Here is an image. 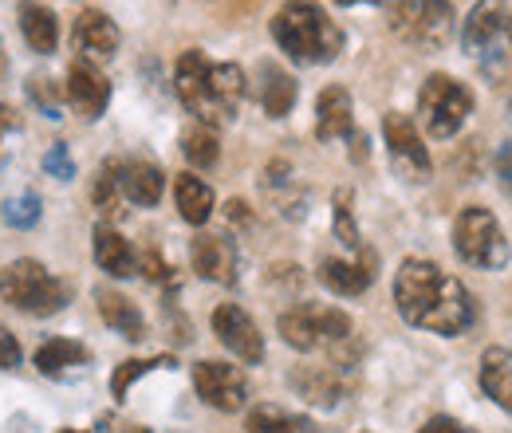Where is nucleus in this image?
<instances>
[{
  "mask_svg": "<svg viewBox=\"0 0 512 433\" xmlns=\"http://www.w3.org/2000/svg\"><path fill=\"white\" fill-rule=\"evenodd\" d=\"M95 304H99V315H103V323H107L111 331H119L130 343L146 339V319H142L138 304L127 300L123 292H115V288H95Z\"/></svg>",
  "mask_w": 512,
  "mask_h": 433,
  "instance_id": "obj_19",
  "label": "nucleus"
},
{
  "mask_svg": "<svg viewBox=\"0 0 512 433\" xmlns=\"http://www.w3.org/2000/svg\"><path fill=\"white\" fill-rule=\"evenodd\" d=\"M390 28L422 48H442L453 36V4L449 0H394Z\"/></svg>",
  "mask_w": 512,
  "mask_h": 433,
  "instance_id": "obj_7",
  "label": "nucleus"
},
{
  "mask_svg": "<svg viewBox=\"0 0 512 433\" xmlns=\"http://www.w3.org/2000/svg\"><path fill=\"white\" fill-rule=\"evenodd\" d=\"M138 272H142L146 280H170V264L162 260V252H158V248H150V252H142V256H138Z\"/></svg>",
  "mask_w": 512,
  "mask_h": 433,
  "instance_id": "obj_35",
  "label": "nucleus"
},
{
  "mask_svg": "<svg viewBox=\"0 0 512 433\" xmlns=\"http://www.w3.org/2000/svg\"><path fill=\"white\" fill-rule=\"evenodd\" d=\"M213 335H217V343L229 351V355H237L241 363H264V335H260V327L253 323V315L245 308H237V304H221V308L213 311Z\"/></svg>",
  "mask_w": 512,
  "mask_h": 433,
  "instance_id": "obj_11",
  "label": "nucleus"
},
{
  "mask_svg": "<svg viewBox=\"0 0 512 433\" xmlns=\"http://www.w3.org/2000/svg\"><path fill=\"white\" fill-rule=\"evenodd\" d=\"M272 40L296 63H331L343 52V32L320 0H284L272 16Z\"/></svg>",
  "mask_w": 512,
  "mask_h": 433,
  "instance_id": "obj_2",
  "label": "nucleus"
},
{
  "mask_svg": "<svg viewBox=\"0 0 512 433\" xmlns=\"http://www.w3.org/2000/svg\"><path fill=\"white\" fill-rule=\"evenodd\" d=\"M296 95H300V87H296V79L284 67L260 63V91H256V99H260L268 119H284L296 107Z\"/></svg>",
  "mask_w": 512,
  "mask_h": 433,
  "instance_id": "obj_22",
  "label": "nucleus"
},
{
  "mask_svg": "<svg viewBox=\"0 0 512 433\" xmlns=\"http://www.w3.org/2000/svg\"><path fill=\"white\" fill-rule=\"evenodd\" d=\"M245 71L237 63H209L205 71V91H201V103H197V123L213 126V123H229L237 119L241 103H245Z\"/></svg>",
  "mask_w": 512,
  "mask_h": 433,
  "instance_id": "obj_8",
  "label": "nucleus"
},
{
  "mask_svg": "<svg viewBox=\"0 0 512 433\" xmlns=\"http://www.w3.org/2000/svg\"><path fill=\"white\" fill-rule=\"evenodd\" d=\"M355 134V107H351V91L331 83L323 87L316 99V138L335 142V138H351Z\"/></svg>",
  "mask_w": 512,
  "mask_h": 433,
  "instance_id": "obj_16",
  "label": "nucleus"
},
{
  "mask_svg": "<svg viewBox=\"0 0 512 433\" xmlns=\"http://www.w3.org/2000/svg\"><path fill=\"white\" fill-rule=\"evenodd\" d=\"M190 264L201 280H213V284H237V245L221 233H197L190 245Z\"/></svg>",
  "mask_w": 512,
  "mask_h": 433,
  "instance_id": "obj_14",
  "label": "nucleus"
},
{
  "mask_svg": "<svg viewBox=\"0 0 512 433\" xmlns=\"http://www.w3.org/2000/svg\"><path fill=\"white\" fill-rule=\"evenodd\" d=\"M469 115H473V91L461 79H453L446 71H434L422 83V91H418V119H422V130L430 138H438V142L453 138Z\"/></svg>",
  "mask_w": 512,
  "mask_h": 433,
  "instance_id": "obj_5",
  "label": "nucleus"
},
{
  "mask_svg": "<svg viewBox=\"0 0 512 433\" xmlns=\"http://www.w3.org/2000/svg\"><path fill=\"white\" fill-rule=\"evenodd\" d=\"M229 221H237V225L249 221V205L245 201H229Z\"/></svg>",
  "mask_w": 512,
  "mask_h": 433,
  "instance_id": "obj_39",
  "label": "nucleus"
},
{
  "mask_svg": "<svg viewBox=\"0 0 512 433\" xmlns=\"http://www.w3.org/2000/svg\"><path fill=\"white\" fill-rule=\"evenodd\" d=\"M64 95L79 119H99L107 111V103H111V83L91 60H75L67 67Z\"/></svg>",
  "mask_w": 512,
  "mask_h": 433,
  "instance_id": "obj_13",
  "label": "nucleus"
},
{
  "mask_svg": "<svg viewBox=\"0 0 512 433\" xmlns=\"http://www.w3.org/2000/svg\"><path fill=\"white\" fill-rule=\"evenodd\" d=\"M174 201H178L182 221H190V225H205V221L213 217V205H217L209 182H201L197 174H178V182H174Z\"/></svg>",
  "mask_w": 512,
  "mask_h": 433,
  "instance_id": "obj_25",
  "label": "nucleus"
},
{
  "mask_svg": "<svg viewBox=\"0 0 512 433\" xmlns=\"http://www.w3.org/2000/svg\"><path fill=\"white\" fill-rule=\"evenodd\" d=\"M0 300L8 308L24 311V315H56L71 300V284L60 280L56 272H48L40 260H12L8 268H0Z\"/></svg>",
  "mask_w": 512,
  "mask_h": 433,
  "instance_id": "obj_3",
  "label": "nucleus"
},
{
  "mask_svg": "<svg viewBox=\"0 0 512 433\" xmlns=\"http://www.w3.org/2000/svg\"><path fill=\"white\" fill-rule=\"evenodd\" d=\"M335 4H375V0H335Z\"/></svg>",
  "mask_w": 512,
  "mask_h": 433,
  "instance_id": "obj_41",
  "label": "nucleus"
},
{
  "mask_svg": "<svg viewBox=\"0 0 512 433\" xmlns=\"http://www.w3.org/2000/svg\"><path fill=\"white\" fill-rule=\"evenodd\" d=\"M87 363H91V351L83 343H75V339H64V335L44 339L40 351H36V371L52 374V378L75 371V367H87Z\"/></svg>",
  "mask_w": 512,
  "mask_h": 433,
  "instance_id": "obj_24",
  "label": "nucleus"
},
{
  "mask_svg": "<svg viewBox=\"0 0 512 433\" xmlns=\"http://www.w3.org/2000/svg\"><path fill=\"white\" fill-rule=\"evenodd\" d=\"M71 40H75V48H79L87 60H111V56L119 52V44H123L119 24H115L107 12H99V8H83V12L75 16Z\"/></svg>",
  "mask_w": 512,
  "mask_h": 433,
  "instance_id": "obj_15",
  "label": "nucleus"
},
{
  "mask_svg": "<svg viewBox=\"0 0 512 433\" xmlns=\"http://www.w3.org/2000/svg\"><path fill=\"white\" fill-rule=\"evenodd\" d=\"M44 174H52V178H60V182H71V178H75V162H71L64 142H56V146L44 154Z\"/></svg>",
  "mask_w": 512,
  "mask_h": 433,
  "instance_id": "obj_34",
  "label": "nucleus"
},
{
  "mask_svg": "<svg viewBox=\"0 0 512 433\" xmlns=\"http://www.w3.org/2000/svg\"><path fill=\"white\" fill-rule=\"evenodd\" d=\"M394 308L398 315L410 323V327H422V331H434V335H461L473 327V296L469 288L449 276L442 264L434 260H422V256H410L398 264L394 272Z\"/></svg>",
  "mask_w": 512,
  "mask_h": 433,
  "instance_id": "obj_1",
  "label": "nucleus"
},
{
  "mask_svg": "<svg viewBox=\"0 0 512 433\" xmlns=\"http://www.w3.org/2000/svg\"><path fill=\"white\" fill-rule=\"evenodd\" d=\"M501 28H505V8H501V0H477V4L469 8V16H465V48L481 56L485 48H493V44L501 40Z\"/></svg>",
  "mask_w": 512,
  "mask_h": 433,
  "instance_id": "obj_23",
  "label": "nucleus"
},
{
  "mask_svg": "<svg viewBox=\"0 0 512 433\" xmlns=\"http://www.w3.org/2000/svg\"><path fill=\"white\" fill-rule=\"evenodd\" d=\"M16 363H20V343H16L12 331L0 327V371H12Z\"/></svg>",
  "mask_w": 512,
  "mask_h": 433,
  "instance_id": "obj_36",
  "label": "nucleus"
},
{
  "mask_svg": "<svg viewBox=\"0 0 512 433\" xmlns=\"http://www.w3.org/2000/svg\"><path fill=\"white\" fill-rule=\"evenodd\" d=\"M119 182H123V197L150 209L162 201L166 193V174L162 166H154L150 158H130V162H119Z\"/></svg>",
  "mask_w": 512,
  "mask_h": 433,
  "instance_id": "obj_17",
  "label": "nucleus"
},
{
  "mask_svg": "<svg viewBox=\"0 0 512 433\" xmlns=\"http://www.w3.org/2000/svg\"><path fill=\"white\" fill-rule=\"evenodd\" d=\"M4 71H8V52H4V40H0V79H4Z\"/></svg>",
  "mask_w": 512,
  "mask_h": 433,
  "instance_id": "obj_40",
  "label": "nucleus"
},
{
  "mask_svg": "<svg viewBox=\"0 0 512 433\" xmlns=\"http://www.w3.org/2000/svg\"><path fill=\"white\" fill-rule=\"evenodd\" d=\"M351 189H339L335 197H331V217H335V237L343 241V245L351 248V252H359L363 248V237H359V225H355V213H351Z\"/></svg>",
  "mask_w": 512,
  "mask_h": 433,
  "instance_id": "obj_30",
  "label": "nucleus"
},
{
  "mask_svg": "<svg viewBox=\"0 0 512 433\" xmlns=\"http://www.w3.org/2000/svg\"><path fill=\"white\" fill-rule=\"evenodd\" d=\"M375 264H379L375 252L359 248L351 260H343V256H323L316 276H320L323 288L335 292V296H363V292L375 284Z\"/></svg>",
  "mask_w": 512,
  "mask_h": 433,
  "instance_id": "obj_12",
  "label": "nucleus"
},
{
  "mask_svg": "<svg viewBox=\"0 0 512 433\" xmlns=\"http://www.w3.org/2000/svg\"><path fill=\"white\" fill-rule=\"evenodd\" d=\"M20 32H24L28 48L40 52V56H52L56 44H60V20H56V12H52L48 4H40V0H24V4H20Z\"/></svg>",
  "mask_w": 512,
  "mask_h": 433,
  "instance_id": "obj_21",
  "label": "nucleus"
},
{
  "mask_svg": "<svg viewBox=\"0 0 512 433\" xmlns=\"http://www.w3.org/2000/svg\"><path fill=\"white\" fill-rule=\"evenodd\" d=\"M95 264L115 276V280H127V276H138V252L130 248V241L115 229V225H95Z\"/></svg>",
  "mask_w": 512,
  "mask_h": 433,
  "instance_id": "obj_18",
  "label": "nucleus"
},
{
  "mask_svg": "<svg viewBox=\"0 0 512 433\" xmlns=\"http://www.w3.org/2000/svg\"><path fill=\"white\" fill-rule=\"evenodd\" d=\"M60 433H83V430H60Z\"/></svg>",
  "mask_w": 512,
  "mask_h": 433,
  "instance_id": "obj_42",
  "label": "nucleus"
},
{
  "mask_svg": "<svg viewBox=\"0 0 512 433\" xmlns=\"http://www.w3.org/2000/svg\"><path fill=\"white\" fill-rule=\"evenodd\" d=\"M91 201L103 217H119L123 213V182H119V162H103L99 174H95V186H91Z\"/></svg>",
  "mask_w": 512,
  "mask_h": 433,
  "instance_id": "obj_29",
  "label": "nucleus"
},
{
  "mask_svg": "<svg viewBox=\"0 0 512 433\" xmlns=\"http://www.w3.org/2000/svg\"><path fill=\"white\" fill-rule=\"evenodd\" d=\"M453 252H457L465 264L485 268V272L505 268L512 256L509 237H505L501 221H497L485 205H465V209L453 217Z\"/></svg>",
  "mask_w": 512,
  "mask_h": 433,
  "instance_id": "obj_4",
  "label": "nucleus"
},
{
  "mask_svg": "<svg viewBox=\"0 0 512 433\" xmlns=\"http://www.w3.org/2000/svg\"><path fill=\"white\" fill-rule=\"evenodd\" d=\"M292 382H296V390H304V394H308L312 402H320V406H335V402H343V394H347V382L339 378V367L296 371Z\"/></svg>",
  "mask_w": 512,
  "mask_h": 433,
  "instance_id": "obj_27",
  "label": "nucleus"
},
{
  "mask_svg": "<svg viewBox=\"0 0 512 433\" xmlns=\"http://www.w3.org/2000/svg\"><path fill=\"white\" fill-rule=\"evenodd\" d=\"M418 433H477V430H469V426L453 422V418H446V414H438V418H430Z\"/></svg>",
  "mask_w": 512,
  "mask_h": 433,
  "instance_id": "obj_37",
  "label": "nucleus"
},
{
  "mask_svg": "<svg viewBox=\"0 0 512 433\" xmlns=\"http://www.w3.org/2000/svg\"><path fill=\"white\" fill-rule=\"evenodd\" d=\"M170 363H174L170 355H158V359H127V363H123V367L115 371V378H111V390H115V398L123 402L134 378H142V374L154 371V367H170Z\"/></svg>",
  "mask_w": 512,
  "mask_h": 433,
  "instance_id": "obj_31",
  "label": "nucleus"
},
{
  "mask_svg": "<svg viewBox=\"0 0 512 433\" xmlns=\"http://www.w3.org/2000/svg\"><path fill=\"white\" fill-rule=\"evenodd\" d=\"M28 99H32L48 119H64V115H60V111H64V103H60V91H56V83H52V79L32 75V79H28Z\"/></svg>",
  "mask_w": 512,
  "mask_h": 433,
  "instance_id": "obj_33",
  "label": "nucleus"
},
{
  "mask_svg": "<svg viewBox=\"0 0 512 433\" xmlns=\"http://www.w3.org/2000/svg\"><path fill=\"white\" fill-rule=\"evenodd\" d=\"M383 138H386V150H390V162L402 178L410 182H422L430 174V150L422 142V130L410 115L402 111H390L383 119Z\"/></svg>",
  "mask_w": 512,
  "mask_h": 433,
  "instance_id": "obj_10",
  "label": "nucleus"
},
{
  "mask_svg": "<svg viewBox=\"0 0 512 433\" xmlns=\"http://www.w3.org/2000/svg\"><path fill=\"white\" fill-rule=\"evenodd\" d=\"M40 197L36 193H20V197H8L4 201V221L12 225V229H32L36 221H40Z\"/></svg>",
  "mask_w": 512,
  "mask_h": 433,
  "instance_id": "obj_32",
  "label": "nucleus"
},
{
  "mask_svg": "<svg viewBox=\"0 0 512 433\" xmlns=\"http://www.w3.org/2000/svg\"><path fill=\"white\" fill-rule=\"evenodd\" d=\"M182 154H186V162H190L193 170L217 166V158H221V138H217V130L205 123L186 126V130H182Z\"/></svg>",
  "mask_w": 512,
  "mask_h": 433,
  "instance_id": "obj_28",
  "label": "nucleus"
},
{
  "mask_svg": "<svg viewBox=\"0 0 512 433\" xmlns=\"http://www.w3.org/2000/svg\"><path fill=\"white\" fill-rule=\"evenodd\" d=\"M245 430L249 433H320L312 418L292 414V410H284V406H253L249 418H245Z\"/></svg>",
  "mask_w": 512,
  "mask_h": 433,
  "instance_id": "obj_26",
  "label": "nucleus"
},
{
  "mask_svg": "<svg viewBox=\"0 0 512 433\" xmlns=\"http://www.w3.org/2000/svg\"><path fill=\"white\" fill-rule=\"evenodd\" d=\"M193 390L205 406L221 410V414H237L249 402V378L233 363H217V359H201L193 363Z\"/></svg>",
  "mask_w": 512,
  "mask_h": 433,
  "instance_id": "obj_9",
  "label": "nucleus"
},
{
  "mask_svg": "<svg viewBox=\"0 0 512 433\" xmlns=\"http://www.w3.org/2000/svg\"><path fill=\"white\" fill-rule=\"evenodd\" d=\"M477 378H481L485 398H493V402L512 418V351L509 347H485Z\"/></svg>",
  "mask_w": 512,
  "mask_h": 433,
  "instance_id": "obj_20",
  "label": "nucleus"
},
{
  "mask_svg": "<svg viewBox=\"0 0 512 433\" xmlns=\"http://www.w3.org/2000/svg\"><path fill=\"white\" fill-rule=\"evenodd\" d=\"M276 327L292 351H339L355 335L351 315L339 308H292Z\"/></svg>",
  "mask_w": 512,
  "mask_h": 433,
  "instance_id": "obj_6",
  "label": "nucleus"
},
{
  "mask_svg": "<svg viewBox=\"0 0 512 433\" xmlns=\"http://www.w3.org/2000/svg\"><path fill=\"white\" fill-rule=\"evenodd\" d=\"M497 178H501L505 189H512V142H505V146L497 150Z\"/></svg>",
  "mask_w": 512,
  "mask_h": 433,
  "instance_id": "obj_38",
  "label": "nucleus"
}]
</instances>
